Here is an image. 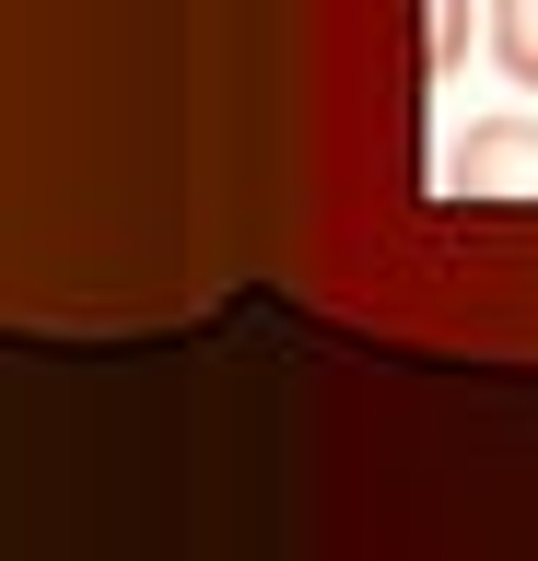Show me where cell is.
<instances>
[{
  "label": "cell",
  "mask_w": 538,
  "mask_h": 561,
  "mask_svg": "<svg viewBox=\"0 0 538 561\" xmlns=\"http://www.w3.org/2000/svg\"><path fill=\"white\" fill-rule=\"evenodd\" d=\"M445 187H468V199H538V117H480L445 152Z\"/></svg>",
  "instance_id": "cell-1"
},
{
  "label": "cell",
  "mask_w": 538,
  "mask_h": 561,
  "mask_svg": "<svg viewBox=\"0 0 538 561\" xmlns=\"http://www.w3.org/2000/svg\"><path fill=\"white\" fill-rule=\"evenodd\" d=\"M492 59L538 94V0H492Z\"/></svg>",
  "instance_id": "cell-2"
},
{
  "label": "cell",
  "mask_w": 538,
  "mask_h": 561,
  "mask_svg": "<svg viewBox=\"0 0 538 561\" xmlns=\"http://www.w3.org/2000/svg\"><path fill=\"white\" fill-rule=\"evenodd\" d=\"M422 70H433V82H457V70H468V0H433V35H422Z\"/></svg>",
  "instance_id": "cell-3"
}]
</instances>
